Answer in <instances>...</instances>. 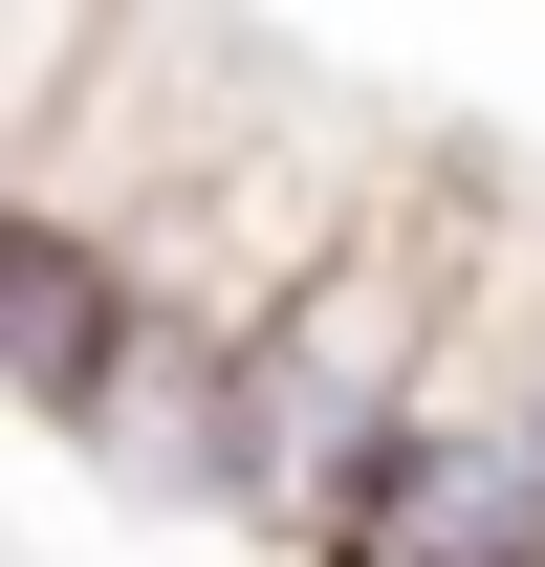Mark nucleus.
Segmentation results:
<instances>
[{
	"label": "nucleus",
	"instance_id": "obj_1",
	"mask_svg": "<svg viewBox=\"0 0 545 567\" xmlns=\"http://www.w3.org/2000/svg\"><path fill=\"white\" fill-rule=\"evenodd\" d=\"M328 567H545V436H524V393H414Z\"/></svg>",
	"mask_w": 545,
	"mask_h": 567
},
{
	"label": "nucleus",
	"instance_id": "obj_2",
	"mask_svg": "<svg viewBox=\"0 0 545 567\" xmlns=\"http://www.w3.org/2000/svg\"><path fill=\"white\" fill-rule=\"evenodd\" d=\"M110 350H132V262L0 197V393H22V415H88V393H110Z\"/></svg>",
	"mask_w": 545,
	"mask_h": 567
},
{
	"label": "nucleus",
	"instance_id": "obj_3",
	"mask_svg": "<svg viewBox=\"0 0 545 567\" xmlns=\"http://www.w3.org/2000/svg\"><path fill=\"white\" fill-rule=\"evenodd\" d=\"M110 44V0H0V175H22V132L66 110V66Z\"/></svg>",
	"mask_w": 545,
	"mask_h": 567
}]
</instances>
